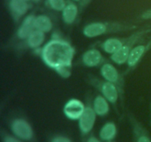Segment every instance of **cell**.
<instances>
[{
	"mask_svg": "<svg viewBox=\"0 0 151 142\" xmlns=\"http://www.w3.org/2000/svg\"><path fill=\"white\" fill-rule=\"evenodd\" d=\"M116 126L114 122H107L103 125L100 131V137L102 140L110 141L116 135Z\"/></svg>",
	"mask_w": 151,
	"mask_h": 142,
	"instance_id": "cell-18",
	"label": "cell"
},
{
	"mask_svg": "<svg viewBox=\"0 0 151 142\" xmlns=\"http://www.w3.org/2000/svg\"><path fill=\"white\" fill-rule=\"evenodd\" d=\"M136 28L137 26L133 25H126L118 22H95L86 25L83 30V33L87 38H96L106 34L128 32Z\"/></svg>",
	"mask_w": 151,
	"mask_h": 142,
	"instance_id": "cell-2",
	"label": "cell"
},
{
	"mask_svg": "<svg viewBox=\"0 0 151 142\" xmlns=\"http://www.w3.org/2000/svg\"><path fill=\"white\" fill-rule=\"evenodd\" d=\"M150 49H151V39L150 40V41L146 44V51H147V53L150 50Z\"/></svg>",
	"mask_w": 151,
	"mask_h": 142,
	"instance_id": "cell-26",
	"label": "cell"
},
{
	"mask_svg": "<svg viewBox=\"0 0 151 142\" xmlns=\"http://www.w3.org/2000/svg\"><path fill=\"white\" fill-rule=\"evenodd\" d=\"M88 83L94 87L97 88V90L100 92L102 96H104L109 102L113 104L117 102L120 96L117 87L114 84L105 79L100 80L97 78H89Z\"/></svg>",
	"mask_w": 151,
	"mask_h": 142,
	"instance_id": "cell-4",
	"label": "cell"
},
{
	"mask_svg": "<svg viewBox=\"0 0 151 142\" xmlns=\"http://www.w3.org/2000/svg\"><path fill=\"white\" fill-rule=\"evenodd\" d=\"M3 142H23L22 139L19 138L16 136H12V135H6L5 137L3 139Z\"/></svg>",
	"mask_w": 151,
	"mask_h": 142,
	"instance_id": "cell-22",
	"label": "cell"
},
{
	"mask_svg": "<svg viewBox=\"0 0 151 142\" xmlns=\"http://www.w3.org/2000/svg\"><path fill=\"white\" fill-rule=\"evenodd\" d=\"M128 38V36L125 38H109L103 41L100 47L106 53L113 55L125 44Z\"/></svg>",
	"mask_w": 151,
	"mask_h": 142,
	"instance_id": "cell-11",
	"label": "cell"
},
{
	"mask_svg": "<svg viewBox=\"0 0 151 142\" xmlns=\"http://www.w3.org/2000/svg\"><path fill=\"white\" fill-rule=\"evenodd\" d=\"M61 12L62 19L64 23L72 25L77 19L78 14V7L74 3H69Z\"/></svg>",
	"mask_w": 151,
	"mask_h": 142,
	"instance_id": "cell-15",
	"label": "cell"
},
{
	"mask_svg": "<svg viewBox=\"0 0 151 142\" xmlns=\"http://www.w3.org/2000/svg\"><path fill=\"white\" fill-rule=\"evenodd\" d=\"M86 106L83 101L77 99H71L63 106V113L69 119L79 120L84 112Z\"/></svg>",
	"mask_w": 151,
	"mask_h": 142,
	"instance_id": "cell-7",
	"label": "cell"
},
{
	"mask_svg": "<svg viewBox=\"0 0 151 142\" xmlns=\"http://www.w3.org/2000/svg\"><path fill=\"white\" fill-rule=\"evenodd\" d=\"M45 40V33L38 30H34L26 39L27 45L31 49L39 48Z\"/></svg>",
	"mask_w": 151,
	"mask_h": 142,
	"instance_id": "cell-14",
	"label": "cell"
},
{
	"mask_svg": "<svg viewBox=\"0 0 151 142\" xmlns=\"http://www.w3.org/2000/svg\"><path fill=\"white\" fill-rule=\"evenodd\" d=\"M27 1H29V0H27ZM32 1H39V0H32Z\"/></svg>",
	"mask_w": 151,
	"mask_h": 142,
	"instance_id": "cell-29",
	"label": "cell"
},
{
	"mask_svg": "<svg viewBox=\"0 0 151 142\" xmlns=\"http://www.w3.org/2000/svg\"><path fill=\"white\" fill-rule=\"evenodd\" d=\"M146 53H147L146 45L140 44V45L135 46L131 50V53L128 56V61L126 62L127 64H128L127 72H129L131 70L134 69Z\"/></svg>",
	"mask_w": 151,
	"mask_h": 142,
	"instance_id": "cell-10",
	"label": "cell"
},
{
	"mask_svg": "<svg viewBox=\"0 0 151 142\" xmlns=\"http://www.w3.org/2000/svg\"><path fill=\"white\" fill-rule=\"evenodd\" d=\"M35 16L33 15H29L22 22V25L17 30V37L19 39L26 40L29 34L35 30L34 27V20H35Z\"/></svg>",
	"mask_w": 151,
	"mask_h": 142,
	"instance_id": "cell-12",
	"label": "cell"
},
{
	"mask_svg": "<svg viewBox=\"0 0 151 142\" xmlns=\"http://www.w3.org/2000/svg\"><path fill=\"white\" fill-rule=\"evenodd\" d=\"M100 73L105 80L114 84L119 92V96H124V79L117 69L111 63H104L100 68Z\"/></svg>",
	"mask_w": 151,
	"mask_h": 142,
	"instance_id": "cell-5",
	"label": "cell"
},
{
	"mask_svg": "<svg viewBox=\"0 0 151 142\" xmlns=\"http://www.w3.org/2000/svg\"><path fill=\"white\" fill-rule=\"evenodd\" d=\"M11 130L15 136L24 141H29L33 138L32 127L23 118H16L11 123Z\"/></svg>",
	"mask_w": 151,
	"mask_h": 142,
	"instance_id": "cell-6",
	"label": "cell"
},
{
	"mask_svg": "<svg viewBox=\"0 0 151 142\" xmlns=\"http://www.w3.org/2000/svg\"><path fill=\"white\" fill-rule=\"evenodd\" d=\"M34 27L35 30L44 33H49L53 28V24L49 16L46 15H39L35 17Z\"/></svg>",
	"mask_w": 151,
	"mask_h": 142,
	"instance_id": "cell-16",
	"label": "cell"
},
{
	"mask_svg": "<svg viewBox=\"0 0 151 142\" xmlns=\"http://www.w3.org/2000/svg\"><path fill=\"white\" fill-rule=\"evenodd\" d=\"M51 142H72V141L69 138L63 135H58L53 138Z\"/></svg>",
	"mask_w": 151,
	"mask_h": 142,
	"instance_id": "cell-21",
	"label": "cell"
},
{
	"mask_svg": "<svg viewBox=\"0 0 151 142\" xmlns=\"http://www.w3.org/2000/svg\"><path fill=\"white\" fill-rule=\"evenodd\" d=\"M137 142H151V140L147 135L142 134L141 135L139 136Z\"/></svg>",
	"mask_w": 151,
	"mask_h": 142,
	"instance_id": "cell-23",
	"label": "cell"
},
{
	"mask_svg": "<svg viewBox=\"0 0 151 142\" xmlns=\"http://www.w3.org/2000/svg\"><path fill=\"white\" fill-rule=\"evenodd\" d=\"M55 72L63 78H68L72 75V67H62L55 70Z\"/></svg>",
	"mask_w": 151,
	"mask_h": 142,
	"instance_id": "cell-20",
	"label": "cell"
},
{
	"mask_svg": "<svg viewBox=\"0 0 151 142\" xmlns=\"http://www.w3.org/2000/svg\"><path fill=\"white\" fill-rule=\"evenodd\" d=\"M75 47L67 41L53 38L43 47L41 56L43 62L53 70L72 65Z\"/></svg>",
	"mask_w": 151,
	"mask_h": 142,
	"instance_id": "cell-1",
	"label": "cell"
},
{
	"mask_svg": "<svg viewBox=\"0 0 151 142\" xmlns=\"http://www.w3.org/2000/svg\"><path fill=\"white\" fill-rule=\"evenodd\" d=\"M95 111L91 106H86L84 112L79 118V127L83 134H88L91 131L96 121Z\"/></svg>",
	"mask_w": 151,
	"mask_h": 142,
	"instance_id": "cell-8",
	"label": "cell"
},
{
	"mask_svg": "<svg viewBox=\"0 0 151 142\" xmlns=\"http://www.w3.org/2000/svg\"><path fill=\"white\" fill-rule=\"evenodd\" d=\"M141 18L142 19H146V20H147V19H150L151 20V10H146L145 12H144L142 14Z\"/></svg>",
	"mask_w": 151,
	"mask_h": 142,
	"instance_id": "cell-24",
	"label": "cell"
},
{
	"mask_svg": "<svg viewBox=\"0 0 151 142\" xmlns=\"http://www.w3.org/2000/svg\"><path fill=\"white\" fill-rule=\"evenodd\" d=\"M84 1H91V0H84Z\"/></svg>",
	"mask_w": 151,
	"mask_h": 142,
	"instance_id": "cell-28",
	"label": "cell"
},
{
	"mask_svg": "<svg viewBox=\"0 0 151 142\" xmlns=\"http://www.w3.org/2000/svg\"><path fill=\"white\" fill-rule=\"evenodd\" d=\"M150 32L151 28H145V29L138 30L136 32H134V33L131 34V36H129L125 44L117 52H116V53L111 56V60L114 63L119 65L126 63L127 61H128V56H129L133 48L135 47V44L137 42H139V41L142 37L145 36L146 35H147Z\"/></svg>",
	"mask_w": 151,
	"mask_h": 142,
	"instance_id": "cell-3",
	"label": "cell"
},
{
	"mask_svg": "<svg viewBox=\"0 0 151 142\" xmlns=\"http://www.w3.org/2000/svg\"><path fill=\"white\" fill-rule=\"evenodd\" d=\"M87 142H100V141L95 137H91L88 138V141Z\"/></svg>",
	"mask_w": 151,
	"mask_h": 142,
	"instance_id": "cell-25",
	"label": "cell"
},
{
	"mask_svg": "<svg viewBox=\"0 0 151 142\" xmlns=\"http://www.w3.org/2000/svg\"><path fill=\"white\" fill-rule=\"evenodd\" d=\"M9 7L13 17L19 19L26 14L29 6L27 0H10Z\"/></svg>",
	"mask_w": 151,
	"mask_h": 142,
	"instance_id": "cell-13",
	"label": "cell"
},
{
	"mask_svg": "<svg viewBox=\"0 0 151 142\" xmlns=\"http://www.w3.org/2000/svg\"><path fill=\"white\" fill-rule=\"evenodd\" d=\"M47 4L48 7L56 11H62L66 5L65 0H47Z\"/></svg>",
	"mask_w": 151,
	"mask_h": 142,
	"instance_id": "cell-19",
	"label": "cell"
},
{
	"mask_svg": "<svg viewBox=\"0 0 151 142\" xmlns=\"http://www.w3.org/2000/svg\"><path fill=\"white\" fill-rule=\"evenodd\" d=\"M93 109H94L97 115H106L109 112V101L102 95H98L94 99Z\"/></svg>",
	"mask_w": 151,
	"mask_h": 142,
	"instance_id": "cell-17",
	"label": "cell"
},
{
	"mask_svg": "<svg viewBox=\"0 0 151 142\" xmlns=\"http://www.w3.org/2000/svg\"><path fill=\"white\" fill-rule=\"evenodd\" d=\"M104 58L97 49L91 48L86 50L82 56V62L87 67H95L102 64Z\"/></svg>",
	"mask_w": 151,
	"mask_h": 142,
	"instance_id": "cell-9",
	"label": "cell"
},
{
	"mask_svg": "<svg viewBox=\"0 0 151 142\" xmlns=\"http://www.w3.org/2000/svg\"><path fill=\"white\" fill-rule=\"evenodd\" d=\"M73 1H81V0H73Z\"/></svg>",
	"mask_w": 151,
	"mask_h": 142,
	"instance_id": "cell-27",
	"label": "cell"
}]
</instances>
